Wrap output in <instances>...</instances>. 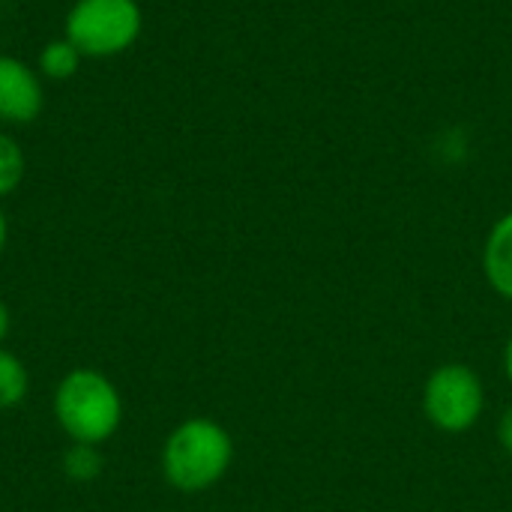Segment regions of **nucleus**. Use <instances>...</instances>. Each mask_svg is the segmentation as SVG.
Segmentation results:
<instances>
[{
    "instance_id": "9b49d317",
    "label": "nucleus",
    "mask_w": 512,
    "mask_h": 512,
    "mask_svg": "<svg viewBox=\"0 0 512 512\" xmlns=\"http://www.w3.org/2000/svg\"><path fill=\"white\" fill-rule=\"evenodd\" d=\"M498 444L507 456H512V405H507L498 417Z\"/></svg>"
},
{
    "instance_id": "4468645a",
    "label": "nucleus",
    "mask_w": 512,
    "mask_h": 512,
    "mask_svg": "<svg viewBox=\"0 0 512 512\" xmlns=\"http://www.w3.org/2000/svg\"><path fill=\"white\" fill-rule=\"evenodd\" d=\"M6 237H9V225H6V216H3V210H0V255H3V249H6Z\"/></svg>"
},
{
    "instance_id": "20e7f679",
    "label": "nucleus",
    "mask_w": 512,
    "mask_h": 512,
    "mask_svg": "<svg viewBox=\"0 0 512 512\" xmlns=\"http://www.w3.org/2000/svg\"><path fill=\"white\" fill-rule=\"evenodd\" d=\"M141 6L135 0H75L63 33L84 57H114L141 36Z\"/></svg>"
},
{
    "instance_id": "6e6552de",
    "label": "nucleus",
    "mask_w": 512,
    "mask_h": 512,
    "mask_svg": "<svg viewBox=\"0 0 512 512\" xmlns=\"http://www.w3.org/2000/svg\"><path fill=\"white\" fill-rule=\"evenodd\" d=\"M27 390H30V378L24 363L0 345V411L21 405Z\"/></svg>"
},
{
    "instance_id": "f257e3e1",
    "label": "nucleus",
    "mask_w": 512,
    "mask_h": 512,
    "mask_svg": "<svg viewBox=\"0 0 512 512\" xmlns=\"http://www.w3.org/2000/svg\"><path fill=\"white\" fill-rule=\"evenodd\" d=\"M231 462V432L210 417H189L177 423L162 447V474L168 486L183 495H201L222 483Z\"/></svg>"
},
{
    "instance_id": "f03ea898",
    "label": "nucleus",
    "mask_w": 512,
    "mask_h": 512,
    "mask_svg": "<svg viewBox=\"0 0 512 512\" xmlns=\"http://www.w3.org/2000/svg\"><path fill=\"white\" fill-rule=\"evenodd\" d=\"M54 420L72 444H105L123 423L114 381L96 369H72L54 390Z\"/></svg>"
},
{
    "instance_id": "0eeeda50",
    "label": "nucleus",
    "mask_w": 512,
    "mask_h": 512,
    "mask_svg": "<svg viewBox=\"0 0 512 512\" xmlns=\"http://www.w3.org/2000/svg\"><path fill=\"white\" fill-rule=\"evenodd\" d=\"M84 54L63 36V39H54L48 42L42 51H39V63H36V72L51 78V81H66L78 72Z\"/></svg>"
},
{
    "instance_id": "9d476101",
    "label": "nucleus",
    "mask_w": 512,
    "mask_h": 512,
    "mask_svg": "<svg viewBox=\"0 0 512 512\" xmlns=\"http://www.w3.org/2000/svg\"><path fill=\"white\" fill-rule=\"evenodd\" d=\"M63 474L75 483H90L102 474V453L93 444H72L63 453Z\"/></svg>"
},
{
    "instance_id": "7ed1b4c3",
    "label": "nucleus",
    "mask_w": 512,
    "mask_h": 512,
    "mask_svg": "<svg viewBox=\"0 0 512 512\" xmlns=\"http://www.w3.org/2000/svg\"><path fill=\"white\" fill-rule=\"evenodd\" d=\"M486 384L468 363H441L429 372L420 396L426 423L444 435H465L486 417Z\"/></svg>"
},
{
    "instance_id": "ddd939ff",
    "label": "nucleus",
    "mask_w": 512,
    "mask_h": 512,
    "mask_svg": "<svg viewBox=\"0 0 512 512\" xmlns=\"http://www.w3.org/2000/svg\"><path fill=\"white\" fill-rule=\"evenodd\" d=\"M9 324H12L9 309H6V303L0 300V342H3V339H6V333H9Z\"/></svg>"
},
{
    "instance_id": "39448f33",
    "label": "nucleus",
    "mask_w": 512,
    "mask_h": 512,
    "mask_svg": "<svg viewBox=\"0 0 512 512\" xmlns=\"http://www.w3.org/2000/svg\"><path fill=\"white\" fill-rule=\"evenodd\" d=\"M42 75L24 60L0 54V123L27 126L42 114Z\"/></svg>"
},
{
    "instance_id": "f8f14e48",
    "label": "nucleus",
    "mask_w": 512,
    "mask_h": 512,
    "mask_svg": "<svg viewBox=\"0 0 512 512\" xmlns=\"http://www.w3.org/2000/svg\"><path fill=\"white\" fill-rule=\"evenodd\" d=\"M501 366H504V375H507V381H510V387H512V333L507 336V342H504V357H501Z\"/></svg>"
},
{
    "instance_id": "1a4fd4ad",
    "label": "nucleus",
    "mask_w": 512,
    "mask_h": 512,
    "mask_svg": "<svg viewBox=\"0 0 512 512\" xmlns=\"http://www.w3.org/2000/svg\"><path fill=\"white\" fill-rule=\"evenodd\" d=\"M24 168H27V159H24L21 144L12 135L0 132V198L12 195L21 186Z\"/></svg>"
},
{
    "instance_id": "423d86ee",
    "label": "nucleus",
    "mask_w": 512,
    "mask_h": 512,
    "mask_svg": "<svg viewBox=\"0 0 512 512\" xmlns=\"http://www.w3.org/2000/svg\"><path fill=\"white\" fill-rule=\"evenodd\" d=\"M480 264H483L486 285L501 300L512 303V210L495 219V225L489 228Z\"/></svg>"
}]
</instances>
